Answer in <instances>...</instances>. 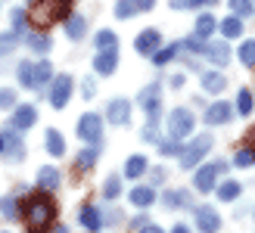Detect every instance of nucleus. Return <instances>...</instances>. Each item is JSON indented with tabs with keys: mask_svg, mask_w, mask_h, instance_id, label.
I'll list each match as a JSON object with an SVG mask.
<instances>
[{
	"mask_svg": "<svg viewBox=\"0 0 255 233\" xmlns=\"http://www.w3.org/2000/svg\"><path fill=\"white\" fill-rule=\"evenodd\" d=\"M62 184V174H59V168L53 165H44V168H37V187L41 190H50V193H56Z\"/></svg>",
	"mask_w": 255,
	"mask_h": 233,
	"instance_id": "obj_14",
	"label": "nucleus"
},
{
	"mask_svg": "<svg viewBox=\"0 0 255 233\" xmlns=\"http://www.w3.org/2000/svg\"><path fill=\"white\" fill-rule=\"evenodd\" d=\"M28 47L34 50V53H47V50H50V37L47 34H28Z\"/></svg>",
	"mask_w": 255,
	"mask_h": 233,
	"instance_id": "obj_41",
	"label": "nucleus"
},
{
	"mask_svg": "<svg viewBox=\"0 0 255 233\" xmlns=\"http://www.w3.org/2000/svg\"><path fill=\"white\" fill-rule=\"evenodd\" d=\"M0 109H16V90L0 87Z\"/></svg>",
	"mask_w": 255,
	"mask_h": 233,
	"instance_id": "obj_43",
	"label": "nucleus"
},
{
	"mask_svg": "<svg viewBox=\"0 0 255 233\" xmlns=\"http://www.w3.org/2000/svg\"><path fill=\"white\" fill-rule=\"evenodd\" d=\"M78 137L84 143H100V140H103V118L94 115V112H84L78 118Z\"/></svg>",
	"mask_w": 255,
	"mask_h": 233,
	"instance_id": "obj_7",
	"label": "nucleus"
},
{
	"mask_svg": "<svg viewBox=\"0 0 255 233\" xmlns=\"http://www.w3.org/2000/svg\"><path fill=\"white\" fill-rule=\"evenodd\" d=\"M168 134L171 137H177V140H184V137H190L193 134V127H196V118H193V112L190 109H184V106H177V109H171L168 112Z\"/></svg>",
	"mask_w": 255,
	"mask_h": 233,
	"instance_id": "obj_4",
	"label": "nucleus"
},
{
	"mask_svg": "<svg viewBox=\"0 0 255 233\" xmlns=\"http://www.w3.org/2000/svg\"><path fill=\"white\" fill-rule=\"evenodd\" d=\"M240 62L246 69H255V41H243L240 44Z\"/></svg>",
	"mask_w": 255,
	"mask_h": 233,
	"instance_id": "obj_36",
	"label": "nucleus"
},
{
	"mask_svg": "<svg viewBox=\"0 0 255 233\" xmlns=\"http://www.w3.org/2000/svg\"><path fill=\"white\" fill-rule=\"evenodd\" d=\"M34 118H37L34 106H16V109H12V118H9V127H16V131H28V127L34 124Z\"/></svg>",
	"mask_w": 255,
	"mask_h": 233,
	"instance_id": "obj_15",
	"label": "nucleus"
},
{
	"mask_svg": "<svg viewBox=\"0 0 255 233\" xmlns=\"http://www.w3.org/2000/svg\"><path fill=\"white\" fill-rule=\"evenodd\" d=\"M224 171H227V162H221V159L202 165L199 171L193 174V187H196L199 193H215V184H218V177H221Z\"/></svg>",
	"mask_w": 255,
	"mask_h": 233,
	"instance_id": "obj_3",
	"label": "nucleus"
},
{
	"mask_svg": "<svg viewBox=\"0 0 255 233\" xmlns=\"http://www.w3.org/2000/svg\"><path fill=\"white\" fill-rule=\"evenodd\" d=\"M171 233H193V230H190L187 224H174V227H171Z\"/></svg>",
	"mask_w": 255,
	"mask_h": 233,
	"instance_id": "obj_54",
	"label": "nucleus"
},
{
	"mask_svg": "<svg viewBox=\"0 0 255 233\" xmlns=\"http://www.w3.org/2000/svg\"><path fill=\"white\" fill-rule=\"evenodd\" d=\"M177 50H181V44H171V47H159V50H156V53H152L149 59H152V62H156V66L162 69V66H168V62L177 56Z\"/></svg>",
	"mask_w": 255,
	"mask_h": 233,
	"instance_id": "obj_30",
	"label": "nucleus"
},
{
	"mask_svg": "<svg viewBox=\"0 0 255 233\" xmlns=\"http://www.w3.org/2000/svg\"><path fill=\"white\" fill-rule=\"evenodd\" d=\"M252 90H240V97H237V112L240 115H252Z\"/></svg>",
	"mask_w": 255,
	"mask_h": 233,
	"instance_id": "obj_40",
	"label": "nucleus"
},
{
	"mask_svg": "<svg viewBox=\"0 0 255 233\" xmlns=\"http://www.w3.org/2000/svg\"><path fill=\"white\" fill-rule=\"evenodd\" d=\"M159 152H162V155H181V152H184V143H177V137L159 140Z\"/></svg>",
	"mask_w": 255,
	"mask_h": 233,
	"instance_id": "obj_39",
	"label": "nucleus"
},
{
	"mask_svg": "<svg viewBox=\"0 0 255 233\" xmlns=\"http://www.w3.org/2000/svg\"><path fill=\"white\" fill-rule=\"evenodd\" d=\"M140 106H143V112L149 115V121L156 124L159 115H162V100H159V84H149L140 90Z\"/></svg>",
	"mask_w": 255,
	"mask_h": 233,
	"instance_id": "obj_8",
	"label": "nucleus"
},
{
	"mask_svg": "<svg viewBox=\"0 0 255 233\" xmlns=\"http://www.w3.org/2000/svg\"><path fill=\"white\" fill-rule=\"evenodd\" d=\"M246 143H249V146L255 149V131H249V134H246Z\"/></svg>",
	"mask_w": 255,
	"mask_h": 233,
	"instance_id": "obj_55",
	"label": "nucleus"
},
{
	"mask_svg": "<svg viewBox=\"0 0 255 233\" xmlns=\"http://www.w3.org/2000/svg\"><path fill=\"white\" fill-rule=\"evenodd\" d=\"M9 19H12V22H9V28L16 31V34H22V31H25V25H28V19H31V16H28V12H25V9H12V12H9Z\"/></svg>",
	"mask_w": 255,
	"mask_h": 233,
	"instance_id": "obj_37",
	"label": "nucleus"
},
{
	"mask_svg": "<svg viewBox=\"0 0 255 233\" xmlns=\"http://www.w3.org/2000/svg\"><path fill=\"white\" fill-rule=\"evenodd\" d=\"M72 87H75L72 75H56L53 84H50V106H53V109H66L69 100H72Z\"/></svg>",
	"mask_w": 255,
	"mask_h": 233,
	"instance_id": "obj_6",
	"label": "nucleus"
},
{
	"mask_svg": "<svg viewBox=\"0 0 255 233\" xmlns=\"http://www.w3.org/2000/svg\"><path fill=\"white\" fill-rule=\"evenodd\" d=\"M0 215H3L6 221H16V218L22 215V202L16 196H3L0 199Z\"/></svg>",
	"mask_w": 255,
	"mask_h": 233,
	"instance_id": "obj_29",
	"label": "nucleus"
},
{
	"mask_svg": "<svg viewBox=\"0 0 255 233\" xmlns=\"http://www.w3.org/2000/svg\"><path fill=\"white\" fill-rule=\"evenodd\" d=\"M159 47H162V34H159L156 28H146V31H140V34L134 37V50H137L140 56H152Z\"/></svg>",
	"mask_w": 255,
	"mask_h": 233,
	"instance_id": "obj_10",
	"label": "nucleus"
},
{
	"mask_svg": "<svg viewBox=\"0 0 255 233\" xmlns=\"http://www.w3.org/2000/svg\"><path fill=\"white\" fill-rule=\"evenodd\" d=\"M146 224H149V218H146V215H137L134 221H131V227H134V230H140V227H146Z\"/></svg>",
	"mask_w": 255,
	"mask_h": 233,
	"instance_id": "obj_50",
	"label": "nucleus"
},
{
	"mask_svg": "<svg viewBox=\"0 0 255 233\" xmlns=\"http://www.w3.org/2000/svg\"><path fill=\"white\" fill-rule=\"evenodd\" d=\"M206 56H209V62L215 69H224L227 62H231V47L221 44V41L218 44H206Z\"/></svg>",
	"mask_w": 255,
	"mask_h": 233,
	"instance_id": "obj_17",
	"label": "nucleus"
},
{
	"mask_svg": "<svg viewBox=\"0 0 255 233\" xmlns=\"http://www.w3.org/2000/svg\"><path fill=\"white\" fill-rule=\"evenodd\" d=\"M165 209H181V205H190V193L187 190H171V193H165Z\"/></svg>",
	"mask_w": 255,
	"mask_h": 233,
	"instance_id": "obj_33",
	"label": "nucleus"
},
{
	"mask_svg": "<svg viewBox=\"0 0 255 233\" xmlns=\"http://www.w3.org/2000/svg\"><path fill=\"white\" fill-rule=\"evenodd\" d=\"M16 41H19V34L12 31V28H9L6 34H0V53H9V50L16 47Z\"/></svg>",
	"mask_w": 255,
	"mask_h": 233,
	"instance_id": "obj_44",
	"label": "nucleus"
},
{
	"mask_svg": "<svg viewBox=\"0 0 255 233\" xmlns=\"http://www.w3.org/2000/svg\"><path fill=\"white\" fill-rule=\"evenodd\" d=\"M3 152H6V137L0 134V155H3Z\"/></svg>",
	"mask_w": 255,
	"mask_h": 233,
	"instance_id": "obj_56",
	"label": "nucleus"
},
{
	"mask_svg": "<svg viewBox=\"0 0 255 233\" xmlns=\"http://www.w3.org/2000/svg\"><path fill=\"white\" fill-rule=\"evenodd\" d=\"M193 218H196V230H202V233H218L221 230V215L215 212L212 205L193 209Z\"/></svg>",
	"mask_w": 255,
	"mask_h": 233,
	"instance_id": "obj_9",
	"label": "nucleus"
},
{
	"mask_svg": "<svg viewBox=\"0 0 255 233\" xmlns=\"http://www.w3.org/2000/svg\"><path fill=\"white\" fill-rule=\"evenodd\" d=\"M53 66H50L47 59H41V62H34V90H44L47 84H53Z\"/></svg>",
	"mask_w": 255,
	"mask_h": 233,
	"instance_id": "obj_19",
	"label": "nucleus"
},
{
	"mask_svg": "<svg viewBox=\"0 0 255 233\" xmlns=\"http://www.w3.org/2000/svg\"><path fill=\"white\" fill-rule=\"evenodd\" d=\"M234 165H237V168H252V165H255V149H252L249 143H243V146L234 152Z\"/></svg>",
	"mask_w": 255,
	"mask_h": 233,
	"instance_id": "obj_31",
	"label": "nucleus"
},
{
	"mask_svg": "<svg viewBox=\"0 0 255 233\" xmlns=\"http://www.w3.org/2000/svg\"><path fill=\"white\" fill-rule=\"evenodd\" d=\"M116 69H119V47L100 50L97 59H94V72H97V75H112Z\"/></svg>",
	"mask_w": 255,
	"mask_h": 233,
	"instance_id": "obj_13",
	"label": "nucleus"
},
{
	"mask_svg": "<svg viewBox=\"0 0 255 233\" xmlns=\"http://www.w3.org/2000/svg\"><path fill=\"white\" fill-rule=\"evenodd\" d=\"M231 9H234V16H249L252 12V0H231Z\"/></svg>",
	"mask_w": 255,
	"mask_h": 233,
	"instance_id": "obj_45",
	"label": "nucleus"
},
{
	"mask_svg": "<svg viewBox=\"0 0 255 233\" xmlns=\"http://www.w3.org/2000/svg\"><path fill=\"white\" fill-rule=\"evenodd\" d=\"M181 47H187V50H193V53H206V41H202L199 34H193L190 41H184Z\"/></svg>",
	"mask_w": 255,
	"mask_h": 233,
	"instance_id": "obj_46",
	"label": "nucleus"
},
{
	"mask_svg": "<svg viewBox=\"0 0 255 233\" xmlns=\"http://www.w3.org/2000/svg\"><path fill=\"white\" fill-rule=\"evenodd\" d=\"M84 31H87V19L84 16H69L66 19V37L69 41H81Z\"/></svg>",
	"mask_w": 255,
	"mask_h": 233,
	"instance_id": "obj_23",
	"label": "nucleus"
},
{
	"mask_svg": "<svg viewBox=\"0 0 255 233\" xmlns=\"http://www.w3.org/2000/svg\"><path fill=\"white\" fill-rule=\"evenodd\" d=\"M218 28H221V34L227 37V41H234V37L243 34V19H240V16H227V19L218 25Z\"/></svg>",
	"mask_w": 255,
	"mask_h": 233,
	"instance_id": "obj_28",
	"label": "nucleus"
},
{
	"mask_svg": "<svg viewBox=\"0 0 255 233\" xmlns=\"http://www.w3.org/2000/svg\"><path fill=\"white\" fill-rule=\"evenodd\" d=\"M103 196H106V199H119V196H122V177H119V174H109V177H106Z\"/></svg>",
	"mask_w": 255,
	"mask_h": 233,
	"instance_id": "obj_35",
	"label": "nucleus"
},
{
	"mask_svg": "<svg viewBox=\"0 0 255 233\" xmlns=\"http://www.w3.org/2000/svg\"><path fill=\"white\" fill-rule=\"evenodd\" d=\"M134 12H140L134 0H116V19H131Z\"/></svg>",
	"mask_w": 255,
	"mask_h": 233,
	"instance_id": "obj_38",
	"label": "nucleus"
},
{
	"mask_svg": "<svg viewBox=\"0 0 255 233\" xmlns=\"http://www.w3.org/2000/svg\"><path fill=\"white\" fill-rule=\"evenodd\" d=\"M209 149H212V137H209V134L193 137V140L184 146V152L177 155V159H181V168H187V171H190V168H196V165L202 162V155H206Z\"/></svg>",
	"mask_w": 255,
	"mask_h": 233,
	"instance_id": "obj_5",
	"label": "nucleus"
},
{
	"mask_svg": "<svg viewBox=\"0 0 255 233\" xmlns=\"http://www.w3.org/2000/svg\"><path fill=\"white\" fill-rule=\"evenodd\" d=\"M44 140H47V152L53 155V159L66 155V140H62V134H59V131H53V127H50V131L44 134Z\"/></svg>",
	"mask_w": 255,
	"mask_h": 233,
	"instance_id": "obj_24",
	"label": "nucleus"
},
{
	"mask_svg": "<svg viewBox=\"0 0 255 233\" xmlns=\"http://www.w3.org/2000/svg\"><path fill=\"white\" fill-rule=\"evenodd\" d=\"M218 3V0H171L174 9H196V6H212Z\"/></svg>",
	"mask_w": 255,
	"mask_h": 233,
	"instance_id": "obj_42",
	"label": "nucleus"
},
{
	"mask_svg": "<svg viewBox=\"0 0 255 233\" xmlns=\"http://www.w3.org/2000/svg\"><path fill=\"white\" fill-rule=\"evenodd\" d=\"M168 84H171L174 90H177V87H184V75H174V78H171V81H168Z\"/></svg>",
	"mask_w": 255,
	"mask_h": 233,
	"instance_id": "obj_53",
	"label": "nucleus"
},
{
	"mask_svg": "<svg viewBox=\"0 0 255 233\" xmlns=\"http://www.w3.org/2000/svg\"><path fill=\"white\" fill-rule=\"evenodd\" d=\"M34 12H31V22L34 25H53V22H66L69 19V6H72V0H34Z\"/></svg>",
	"mask_w": 255,
	"mask_h": 233,
	"instance_id": "obj_2",
	"label": "nucleus"
},
{
	"mask_svg": "<svg viewBox=\"0 0 255 233\" xmlns=\"http://www.w3.org/2000/svg\"><path fill=\"white\" fill-rule=\"evenodd\" d=\"M50 233H69V227H53Z\"/></svg>",
	"mask_w": 255,
	"mask_h": 233,
	"instance_id": "obj_57",
	"label": "nucleus"
},
{
	"mask_svg": "<svg viewBox=\"0 0 255 233\" xmlns=\"http://www.w3.org/2000/svg\"><path fill=\"white\" fill-rule=\"evenodd\" d=\"M94 47H97V50H112V47H119L116 31H109V28L97 31V34H94Z\"/></svg>",
	"mask_w": 255,
	"mask_h": 233,
	"instance_id": "obj_32",
	"label": "nucleus"
},
{
	"mask_svg": "<svg viewBox=\"0 0 255 233\" xmlns=\"http://www.w3.org/2000/svg\"><path fill=\"white\" fill-rule=\"evenodd\" d=\"M94 162H97V146L91 143V146H84V149L78 152V159H75V171H78V174L91 171V168H94Z\"/></svg>",
	"mask_w": 255,
	"mask_h": 233,
	"instance_id": "obj_25",
	"label": "nucleus"
},
{
	"mask_svg": "<svg viewBox=\"0 0 255 233\" xmlns=\"http://www.w3.org/2000/svg\"><path fill=\"white\" fill-rule=\"evenodd\" d=\"M140 137H143V140H146V143H156V124H152V121H149V124L143 127V131H140Z\"/></svg>",
	"mask_w": 255,
	"mask_h": 233,
	"instance_id": "obj_48",
	"label": "nucleus"
},
{
	"mask_svg": "<svg viewBox=\"0 0 255 233\" xmlns=\"http://www.w3.org/2000/svg\"><path fill=\"white\" fill-rule=\"evenodd\" d=\"M234 109H237V106H231V103L215 100L212 106L206 109V121H209V124H227V121L234 118Z\"/></svg>",
	"mask_w": 255,
	"mask_h": 233,
	"instance_id": "obj_12",
	"label": "nucleus"
},
{
	"mask_svg": "<svg viewBox=\"0 0 255 233\" xmlns=\"http://www.w3.org/2000/svg\"><path fill=\"white\" fill-rule=\"evenodd\" d=\"M122 218H125V215H122L119 209H116V212H103V224H119Z\"/></svg>",
	"mask_w": 255,
	"mask_h": 233,
	"instance_id": "obj_49",
	"label": "nucleus"
},
{
	"mask_svg": "<svg viewBox=\"0 0 255 233\" xmlns=\"http://www.w3.org/2000/svg\"><path fill=\"white\" fill-rule=\"evenodd\" d=\"M3 137H6V159L9 162H22L25 159V146H22V137H19V131L16 127H9V131H3Z\"/></svg>",
	"mask_w": 255,
	"mask_h": 233,
	"instance_id": "obj_16",
	"label": "nucleus"
},
{
	"mask_svg": "<svg viewBox=\"0 0 255 233\" xmlns=\"http://www.w3.org/2000/svg\"><path fill=\"white\" fill-rule=\"evenodd\" d=\"M137 233H165L162 227H156V224H146V227H140Z\"/></svg>",
	"mask_w": 255,
	"mask_h": 233,
	"instance_id": "obj_52",
	"label": "nucleus"
},
{
	"mask_svg": "<svg viewBox=\"0 0 255 233\" xmlns=\"http://www.w3.org/2000/svg\"><path fill=\"white\" fill-rule=\"evenodd\" d=\"M149 168V162H146V155H131V159L125 162V177H131V180H137L140 174H143Z\"/></svg>",
	"mask_w": 255,
	"mask_h": 233,
	"instance_id": "obj_26",
	"label": "nucleus"
},
{
	"mask_svg": "<svg viewBox=\"0 0 255 233\" xmlns=\"http://www.w3.org/2000/svg\"><path fill=\"white\" fill-rule=\"evenodd\" d=\"M134 3H137V9H140V12H146V9L156 6V0H134Z\"/></svg>",
	"mask_w": 255,
	"mask_h": 233,
	"instance_id": "obj_51",
	"label": "nucleus"
},
{
	"mask_svg": "<svg viewBox=\"0 0 255 233\" xmlns=\"http://www.w3.org/2000/svg\"><path fill=\"white\" fill-rule=\"evenodd\" d=\"M215 193H218L221 202H234L237 196H243V187H240V180H224V184L215 190Z\"/></svg>",
	"mask_w": 255,
	"mask_h": 233,
	"instance_id": "obj_27",
	"label": "nucleus"
},
{
	"mask_svg": "<svg viewBox=\"0 0 255 233\" xmlns=\"http://www.w3.org/2000/svg\"><path fill=\"white\" fill-rule=\"evenodd\" d=\"M81 227L97 233L100 227H103V212H100L97 205H84V209H81Z\"/></svg>",
	"mask_w": 255,
	"mask_h": 233,
	"instance_id": "obj_20",
	"label": "nucleus"
},
{
	"mask_svg": "<svg viewBox=\"0 0 255 233\" xmlns=\"http://www.w3.org/2000/svg\"><path fill=\"white\" fill-rule=\"evenodd\" d=\"M106 118H109L112 124L125 127V124H128V118H131V103H128V100H122V97L109 100V106H106Z\"/></svg>",
	"mask_w": 255,
	"mask_h": 233,
	"instance_id": "obj_11",
	"label": "nucleus"
},
{
	"mask_svg": "<svg viewBox=\"0 0 255 233\" xmlns=\"http://www.w3.org/2000/svg\"><path fill=\"white\" fill-rule=\"evenodd\" d=\"M16 78L22 87H34V62H19L16 66Z\"/></svg>",
	"mask_w": 255,
	"mask_h": 233,
	"instance_id": "obj_34",
	"label": "nucleus"
},
{
	"mask_svg": "<svg viewBox=\"0 0 255 233\" xmlns=\"http://www.w3.org/2000/svg\"><path fill=\"white\" fill-rule=\"evenodd\" d=\"M22 218L37 233H47L50 227H53L56 202H53V196H50V190H37V193H31V196H25L22 199Z\"/></svg>",
	"mask_w": 255,
	"mask_h": 233,
	"instance_id": "obj_1",
	"label": "nucleus"
},
{
	"mask_svg": "<svg viewBox=\"0 0 255 233\" xmlns=\"http://www.w3.org/2000/svg\"><path fill=\"white\" fill-rule=\"evenodd\" d=\"M128 199H131L137 209H149V205L156 202V190H152V187H140V184H137L131 193H128Z\"/></svg>",
	"mask_w": 255,
	"mask_h": 233,
	"instance_id": "obj_18",
	"label": "nucleus"
},
{
	"mask_svg": "<svg viewBox=\"0 0 255 233\" xmlns=\"http://www.w3.org/2000/svg\"><path fill=\"white\" fill-rule=\"evenodd\" d=\"M227 87V78L221 72H202V90L206 94H221Z\"/></svg>",
	"mask_w": 255,
	"mask_h": 233,
	"instance_id": "obj_21",
	"label": "nucleus"
},
{
	"mask_svg": "<svg viewBox=\"0 0 255 233\" xmlns=\"http://www.w3.org/2000/svg\"><path fill=\"white\" fill-rule=\"evenodd\" d=\"M81 97H84V100L97 97V84H94V78H84V84H81Z\"/></svg>",
	"mask_w": 255,
	"mask_h": 233,
	"instance_id": "obj_47",
	"label": "nucleus"
},
{
	"mask_svg": "<svg viewBox=\"0 0 255 233\" xmlns=\"http://www.w3.org/2000/svg\"><path fill=\"white\" fill-rule=\"evenodd\" d=\"M215 28H218V19H215L212 12H199V16H196V31H193V34H199L202 41H206V37H212Z\"/></svg>",
	"mask_w": 255,
	"mask_h": 233,
	"instance_id": "obj_22",
	"label": "nucleus"
}]
</instances>
